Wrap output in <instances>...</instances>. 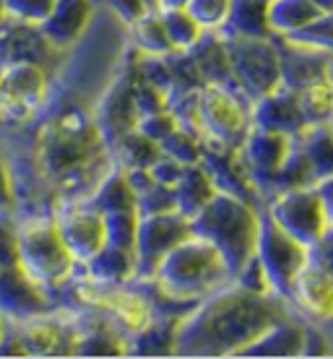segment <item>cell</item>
Segmentation results:
<instances>
[{
    "instance_id": "cell-9",
    "label": "cell",
    "mask_w": 333,
    "mask_h": 359,
    "mask_svg": "<svg viewBox=\"0 0 333 359\" xmlns=\"http://www.w3.org/2000/svg\"><path fill=\"white\" fill-rule=\"evenodd\" d=\"M86 273L94 281L120 284L135 273V252L115 248V245H104L100 252H94L86 261Z\"/></svg>"
},
{
    "instance_id": "cell-15",
    "label": "cell",
    "mask_w": 333,
    "mask_h": 359,
    "mask_svg": "<svg viewBox=\"0 0 333 359\" xmlns=\"http://www.w3.org/2000/svg\"><path fill=\"white\" fill-rule=\"evenodd\" d=\"M3 336H6V318L0 315V339H3Z\"/></svg>"
},
{
    "instance_id": "cell-7",
    "label": "cell",
    "mask_w": 333,
    "mask_h": 359,
    "mask_svg": "<svg viewBox=\"0 0 333 359\" xmlns=\"http://www.w3.org/2000/svg\"><path fill=\"white\" fill-rule=\"evenodd\" d=\"M292 287L297 289L299 302L310 310V313L320 315V318H331L333 315V273L331 271L307 266L294 276Z\"/></svg>"
},
{
    "instance_id": "cell-13",
    "label": "cell",
    "mask_w": 333,
    "mask_h": 359,
    "mask_svg": "<svg viewBox=\"0 0 333 359\" xmlns=\"http://www.w3.org/2000/svg\"><path fill=\"white\" fill-rule=\"evenodd\" d=\"M109 6L123 21H138L146 13V0H109Z\"/></svg>"
},
{
    "instance_id": "cell-6",
    "label": "cell",
    "mask_w": 333,
    "mask_h": 359,
    "mask_svg": "<svg viewBox=\"0 0 333 359\" xmlns=\"http://www.w3.org/2000/svg\"><path fill=\"white\" fill-rule=\"evenodd\" d=\"M57 229L76 263H86L94 252H100L107 245L100 211H79V214L65 216L57 222Z\"/></svg>"
},
{
    "instance_id": "cell-11",
    "label": "cell",
    "mask_w": 333,
    "mask_h": 359,
    "mask_svg": "<svg viewBox=\"0 0 333 359\" xmlns=\"http://www.w3.org/2000/svg\"><path fill=\"white\" fill-rule=\"evenodd\" d=\"M302 112L313 120H323V117L333 115V83H310L302 94Z\"/></svg>"
},
{
    "instance_id": "cell-8",
    "label": "cell",
    "mask_w": 333,
    "mask_h": 359,
    "mask_svg": "<svg viewBox=\"0 0 333 359\" xmlns=\"http://www.w3.org/2000/svg\"><path fill=\"white\" fill-rule=\"evenodd\" d=\"M18 336L27 346V354H60V351H68L65 346H60L65 341H71L76 346V333L50 320V313L27 320V328Z\"/></svg>"
},
{
    "instance_id": "cell-14",
    "label": "cell",
    "mask_w": 333,
    "mask_h": 359,
    "mask_svg": "<svg viewBox=\"0 0 333 359\" xmlns=\"http://www.w3.org/2000/svg\"><path fill=\"white\" fill-rule=\"evenodd\" d=\"M13 203V185H11L8 167L0 162V214H6Z\"/></svg>"
},
{
    "instance_id": "cell-5",
    "label": "cell",
    "mask_w": 333,
    "mask_h": 359,
    "mask_svg": "<svg viewBox=\"0 0 333 359\" xmlns=\"http://www.w3.org/2000/svg\"><path fill=\"white\" fill-rule=\"evenodd\" d=\"M89 18L91 0H55V8L36 29L42 32L53 50H68L83 34Z\"/></svg>"
},
{
    "instance_id": "cell-2",
    "label": "cell",
    "mask_w": 333,
    "mask_h": 359,
    "mask_svg": "<svg viewBox=\"0 0 333 359\" xmlns=\"http://www.w3.org/2000/svg\"><path fill=\"white\" fill-rule=\"evenodd\" d=\"M47 144L42 146V159L50 177L63 180L71 177L76 170H81L100 151V130L89 123L79 120H63L57 126L47 128Z\"/></svg>"
},
{
    "instance_id": "cell-3",
    "label": "cell",
    "mask_w": 333,
    "mask_h": 359,
    "mask_svg": "<svg viewBox=\"0 0 333 359\" xmlns=\"http://www.w3.org/2000/svg\"><path fill=\"white\" fill-rule=\"evenodd\" d=\"M50 310L53 305L42 292V284H36L21 266L0 269V315L6 320L27 323Z\"/></svg>"
},
{
    "instance_id": "cell-1",
    "label": "cell",
    "mask_w": 333,
    "mask_h": 359,
    "mask_svg": "<svg viewBox=\"0 0 333 359\" xmlns=\"http://www.w3.org/2000/svg\"><path fill=\"white\" fill-rule=\"evenodd\" d=\"M73 255L53 219H34L18 226V266L42 287L60 284L71 276Z\"/></svg>"
},
{
    "instance_id": "cell-16",
    "label": "cell",
    "mask_w": 333,
    "mask_h": 359,
    "mask_svg": "<svg viewBox=\"0 0 333 359\" xmlns=\"http://www.w3.org/2000/svg\"><path fill=\"white\" fill-rule=\"evenodd\" d=\"M0 126H3V115H0Z\"/></svg>"
},
{
    "instance_id": "cell-12",
    "label": "cell",
    "mask_w": 333,
    "mask_h": 359,
    "mask_svg": "<svg viewBox=\"0 0 333 359\" xmlns=\"http://www.w3.org/2000/svg\"><path fill=\"white\" fill-rule=\"evenodd\" d=\"M18 266V229L0 214V269Z\"/></svg>"
},
{
    "instance_id": "cell-4",
    "label": "cell",
    "mask_w": 333,
    "mask_h": 359,
    "mask_svg": "<svg viewBox=\"0 0 333 359\" xmlns=\"http://www.w3.org/2000/svg\"><path fill=\"white\" fill-rule=\"evenodd\" d=\"M47 91V71L39 63H0V112L6 107L32 109Z\"/></svg>"
},
{
    "instance_id": "cell-10",
    "label": "cell",
    "mask_w": 333,
    "mask_h": 359,
    "mask_svg": "<svg viewBox=\"0 0 333 359\" xmlns=\"http://www.w3.org/2000/svg\"><path fill=\"white\" fill-rule=\"evenodd\" d=\"M53 8L55 0H0V21L39 27Z\"/></svg>"
}]
</instances>
